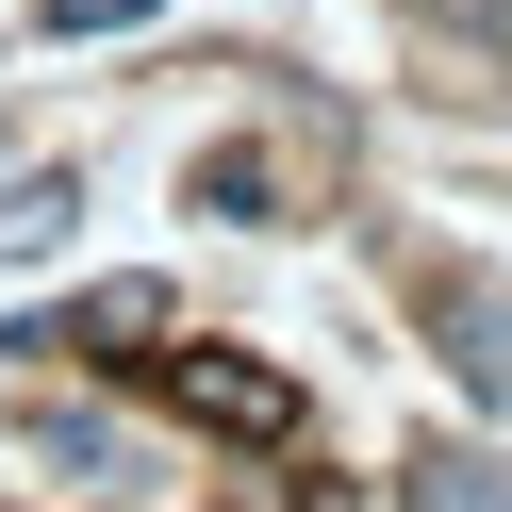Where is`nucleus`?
<instances>
[{
	"instance_id": "nucleus-1",
	"label": "nucleus",
	"mask_w": 512,
	"mask_h": 512,
	"mask_svg": "<svg viewBox=\"0 0 512 512\" xmlns=\"http://www.w3.org/2000/svg\"><path fill=\"white\" fill-rule=\"evenodd\" d=\"M166 397H182V413H215V430H298V380L215 364V347H182V364H166Z\"/></svg>"
},
{
	"instance_id": "nucleus-2",
	"label": "nucleus",
	"mask_w": 512,
	"mask_h": 512,
	"mask_svg": "<svg viewBox=\"0 0 512 512\" xmlns=\"http://www.w3.org/2000/svg\"><path fill=\"white\" fill-rule=\"evenodd\" d=\"M397 512H512V463H479V446H430Z\"/></svg>"
},
{
	"instance_id": "nucleus-3",
	"label": "nucleus",
	"mask_w": 512,
	"mask_h": 512,
	"mask_svg": "<svg viewBox=\"0 0 512 512\" xmlns=\"http://www.w3.org/2000/svg\"><path fill=\"white\" fill-rule=\"evenodd\" d=\"M67 232V182H17V199H0V248H50Z\"/></svg>"
},
{
	"instance_id": "nucleus-4",
	"label": "nucleus",
	"mask_w": 512,
	"mask_h": 512,
	"mask_svg": "<svg viewBox=\"0 0 512 512\" xmlns=\"http://www.w3.org/2000/svg\"><path fill=\"white\" fill-rule=\"evenodd\" d=\"M34 17H50V34H133L149 0H34Z\"/></svg>"
},
{
	"instance_id": "nucleus-5",
	"label": "nucleus",
	"mask_w": 512,
	"mask_h": 512,
	"mask_svg": "<svg viewBox=\"0 0 512 512\" xmlns=\"http://www.w3.org/2000/svg\"><path fill=\"white\" fill-rule=\"evenodd\" d=\"M463 364H479V380H512V314H479V347H463Z\"/></svg>"
},
{
	"instance_id": "nucleus-6",
	"label": "nucleus",
	"mask_w": 512,
	"mask_h": 512,
	"mask_svg": "<svg viewBox=\"0 0 512 512\" xmlns=\"http://www.w3.org/2000/svg\"><path fill=\"white\" fill-rule=\"evenodd\" d=\"M479 34H496V50H512V17H479Z\"/></svg>"
}]
</instances>
